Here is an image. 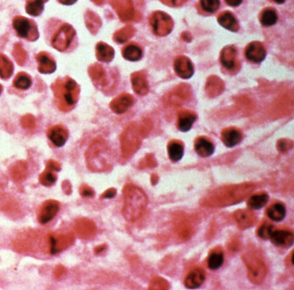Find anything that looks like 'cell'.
I'll use <instances>...</instances> for the list:
<instances>
[{
	"instance_id": "1",
	"label": "cell",
	"mask_w": 294,
	"mask_h": 290,
	"mask_svg": "<svg viewBox=\"0 0 294 290\" xmlns=\"http://www.w3.org/2000/svg\"><path fill=\"white\" fill-rule=\"evenodd\" d=\"M254 189L255 186L252 183L222 186L211 191L202 202L207 207H227L241 202Z\"/></svg>"
},
{
	"instance_id": "2",
	"label": "cell",
	"mask_w": 294,
	"mask_h": 290,
	"mask_svg": "<svg viewBox=\"0 0 294 290\" xmlns=\"http://www.w3.org/2000/svg\"><path fill=\"white\" fill-rule=\"evenodd\" d=\"M51 88L56 104L61 111L72 110L78 102L80 86L71 77H59L55 81Z\"/></svg>"
},
{
	"instance_id": "3",
	"label": "cell",
	"mask_w": 294,
	"mask_h": 290,
	"mask_svg": "<svg viewBox=\"0 0 294 290\" xmlns=\"http://www.w3.org/2000/svg\"><path fill=\"white\" fill-rule=\"evenodd\" d=\"M125 204L122 214L129 221H137L147 207L148 197L144 191L133 184L125 186Z\"/></svg>"
},
{
	"instance_id": "4",
	"label": "cell",
	"mask_w": 294,
	"mask_h": 290,
	"mask_svg": "<svg viewBox=\"0 0 294 290\" xmlns=\"http://www.w3.org/2000/svg\"><path fill=\"white\" fill-rule=\"evenodd\" d=\"M48 44L60 52L72 49V45L76 38V32L72 26L67 23L60 25L53 33L47 36Z\"/></svg>"
},
{
	"instance_id": "5",
	"label": "cell",
	"mask_w": 294,
	"mask_h": 290,
	"mask_svg": "<svg viewBox=\"0 0 294 290\" xmlns=\"http://www.w3.org/2000/svg\"><path fill=\"white\" fill-rule=\"evenodd\" d=\"M248 268V276L254 284H261L266 275V266L261 255L257 251H250L242 256Z\"/></svg>"
},
{
	"instance_id": "6",
	"label": "cell",
	"mask_w": 294,
	"mask_h": 290,
	"mask_svg": "<svg viewBox=\"0 0 294 290\" xmlns=\"http://www.w3.org/2000/svg\"><path fill=\"white\" fill-rule=\"evenodd\" d=\"M12 26L19 37L30 42H35L38 39L39 33L36 23L32 20L23 17H16L12 22Z\"/></svg>"
},
{
	"instance_id": "7",
	"label": "cell",
	"mask_w": 294,
	"mask_h": 290,
	"mask_svg": "<svg viewBox=\"0 0 294 290\" xmlns=\"http://www.w3.org/2000/svg\"><path fill=\"white\" fill-rule=\"evenodd\" d=\"M150 23L154 33L159 36L168 35L172 31L174 25L172 18L161 11H157L152 15L150 18Z\"/></svg>"
},
{
	"instance_id": "8",
	"label": "cell",
	"mask_w": 294,
	"mask_h": 290,
	"mask_svg": "<svg viewBox=\"0 0 294 290\" xmlns=\"http://www.w3.org/2000/svg\"><path fill=\"white\" fill-rule=\"evenodd\" d=\"M270 240L278 247L288 248L293 244V233L288 230H274Z\"/></svg>"
},
{
	"instance_id": "9",
	"label": "cell",
	"mask_w": 294,
	"mask_h": 290,
	"mask_svg": "<svg viewBox=\"0 0 294 290\" xmlns=\"http://www.w3.org/2000/svg\"><path fill=\"white\" fill-rule=\"evenodd\" d=\"M266 49L263 45L258 42H251L245 49V56L254 63H260L266 57Z\"/></svg>"
},
{
	"instance_id": "10",
	"label": "cell",
	"mask_w": 294,
	"mask_h": 290,
	"mask_svg": "<svg viewBox=\"0 0 294 290\" xmlns=\"http://www.w3.org/2000/svg\"><path fill=\"white\" fill-rule=\"evenodd\" d=\"M175 70L179 77L185 80L190 78L194 72L191 61L185 56H180L175 60Z\"/></svg>"
},
{
	"instance_id": "11",
	"label": "cell",
	"mask_w": 294,
	"mask_h": 290,
	"mask_svg": "<svg viewBox=\"0 0 294 290\" xmlns=\"http://www.w3.org/2000/svg\"><path fill=\"white\" fill-rule=\"evenodd\" d=\"M47 137L56 147H61L67 142L68 132L65 127L61 125H57L48 129Z\"/></svg>"
},
{
	"instance_id": "12",
	"label": "cell",
	"mask_w": 294,
	"mask_h": 290,
	"mask_svg": "<svg viewBox=\"0 0 294 290\" xmlns=\"http://www.w3.org/2000/svg\"><path fill=\"white\" fill-rule=\"evenodd\" d=\"M235 220L241 230L248 229L254 226L256 221L255 214L251 210L240 209L235 212Z\"/></svg>"
},
{
	"instance_id": "13",
	"label": "cell",
	"mask_w": 294,
	"mask_h": 290,
	"mask_svg": "<svg viewBox=\"0 0 294 290\" xmlns=\"http://www.w3.org/2000/svg\"><path fill=\"white\" fill-rule=\"evenodd\" d=\"M205 280H206L205 271H203L202 269L196 268L187 274L184 283L187 288L194 289L200 287L204 283Z\"/></svg>"
},
{
	"instance_id": "14",
	"label": "cell",
	"mask_w": 294,
	"mask_h": 290,
	"mask_svg": "<svg viewBox=\"0 0 294 290\" xmlns=\"http://www.w3.org/2000/svg\"><path fill=\"white\" fill-rule=\"evenodd\" d=\"M36 61L38 62V71L41 73H52L56 69V61L46 52H41L36 56Z\"/></svg>"
},
{
	"instance_id": "15",
	"label": "cell",
	"mask_w": 294,
	"mask_h": 290,
	"mask_svg": "<svg viewBox=\"0 0 294 290\" xmlns=\"http://www.w3.org/2000/svg\"><path fill=\"white\" fill-rule=\"evenodd\" d=\"M133 97L131 95L122 94L116 97L111 102V109L113 112L117 114H122L131 108L133 104Z\"/></svg>"
},
{
	"instance_id": "16",
	"label": "cell",
	"mask_w": 294,
	"mask_h": 290,
	"mask_svg": "<svg viewBox=\"0 0 294 290\" xmlns=\"http://www.w3.org/2000/svg\"><path fill=\"white\" fill-rule=\"evenodd\" d=\"M223 143L227 147H236L242 140V135L235 127H228L224 130L221 136Z\"/></svg>"
},
{
	"instance_id": "17",
	"label": "cell",
	"mask_w": 294,
	"mask_h": 290,
	"mask_svg": "<svg viewBox=\"0 0 294 290\" xmlns=\"http://www.w3.org/2000/svg\"><path fill=\"white\" fill-rule=\"evenodd\" d=\"M194 148L197 154L202 157H210L215 150L213 143L206 137H199L195 141Z\"/></svg>"
},
{
	"instance_id": "18",
	"label": "cell",
	"mask_w": 294,
	"mask_h": 290,
	"mask_svg": "<svg viewBox=\"0 0 294 290\" xmlns=\"http://www.w3.org/2000/svg\"><path fill=\"white\" fill-rule=\"evenodd\" d=\"M221 63L228 70H232L236 66V49L233 46H227L223 49L220 56Z\"/></svg>"
},
{
	"instance_id": "19",
	"label": "cell",
	"mask_w": 294,
	"mask_h": 290,
	"mask_svg": "<svg viewBox=\"0 0 294 290\" xmlns=\"http://www.w3.org/2000/svg\"><path fill=\"white\" fill-rule=\"evenodd\" d=\"M197 119L195 114L189 111H182L178 116L177 127L181 132H187L191 129L192 125Z\"/></svg>"
},
{
	"instance_id": "20",
	"label": "cell",
	"mask_w": 294,
	"mask_h": 290,
	"mask_svg": "<svg viewBox=\"0 0 294 290\" xmlns=\"http://www.w3.org/2000/svg\"><path fill=\"white\" fill-rule=\"evenodd\" d=\"M131 82H132V87L136 93L141 96L146 95L149 91V86H148L147 80L144 77V75L141 72H136L131 77Z\"/></svg>"
},
{
	"instance_id": "21",
	"label": "cell",
	"mask_w": 294,
	"mask_h": 290,
	"mask_svg": "<svg viewBox=\"0 0 294 290\" xmlns=\"http://www.w3.org/2000/svg\"><path fill=\"white\" fill-rule=\"evenodd\" d=\"M217 22L228 31L234 32L238 31V22L235 16L230 11H225L223 12L222 14H220L219 17H217Z\"/></svg>"
},
{
	"instance_id": "22",
	"label": "cell",
	"mask_w": 294,
	"mask_h": 290,
	"mask_svg": "<svg viewBox=\"0 0 294 290\" xmlns=\"http://www.w3.org/2000/svg\"><path fill=\"white\" fill-rule=\"evenodd\" d=\"M286 209L285 205L281 202H276L271 205L266 210V216L271 221L279 222L283 221L286 217Z\"/></svg>"
},
{
	"instance_id": "23",
	"label": "cell",
	"mask_w": 294,
	"mask_h": 290,
	"mask_svg": "<svg viewBox=\"0 0 294 290\" xmlns=\"http://www.w3.org/2000/svg\"><path fill=\"white\" fill-rule=\"evenodd\" d=\"M59 206L57 203L48 202L42 207L40 213V222L42 224L47 223L51 221L58 212Z\"/></svg>"
},
{
	"instance_id": "24",
	"label": "cell",
	"mask_w": 294,
	"mask_h": 290,
	"mask_svg": "<svg viewBox=\"0 0 294 290\" xmlns=\"http://www.w3.org/2000/svg\"><path fill=\"white\" fill-rule=\"evenodd\" d=\"M114 55L113 48L106 43L99 42L96 46V56L99 61L110 62L113 60Z\"/></svg>"
},
{
	"instance_id": "25",
	"label": "cell",
	"mask_w": 294,
	"mask_h": 290,
	"mask_svg": "<svg viewBox=\"0 0 294 290\" xmlns=\"http://www.w3.org/2000/svg\"><path fill=\"white\" fill-rule=\"evenodd\" d=\"M224 252L221 249H215L209 254L208 259H207V266L210 270L216 271L221 268V266L224 263Z\"/></svg>"
},
{
	"instance_id": "26",
	"label": "cell",
	"mask_w": 294,
	"mask_h": 290,
	"mask_svg": "<svg viewBox=\"0 0 294 290\" xmlns=\"http://www.w3.org/2000/svg\"><path fill=\"white\" fill-rule=\"evenodd\" d=\"M168 157L173 162H178L183 157L184 147L180 141H173L167 146Z\"/></svg>"
},
{
	"instance_id": "27",
	"label": "cell",
	"mask_w": 294,
	"mask_h": 290,
	"mask_svg": "<svg viewBox=\"0 0 294 290\" xmlns=\"http://www.w3.org/2000/svg\"><path fill=\"white\" fill-rule=\"evenodd\" d=\"M268 199L270 196L265 192L253 195L248 201V207L252 210L261 209L267 203Z\"/></svg>"
},
{
	"instance_id": "28",
	"label": "cell",
	"mask_w": 294,
	"mask_h": 290,
	"mask_svg": "<svg viewBox=\"0 0 294 290\" xmlns=\"http://www.w3.org/2000/svg\"><path fill=\"white\" fill-rule=\"evenodd\" d=\"M13 64L3 54H0V77L7 80L13 73Z\"/></svg>"
},
{
	"instance_id": "29",
	"label": "cell",
	"mask_w": 294,
	"mask_h": 290,
	"mask_svg": "<svg viewBox=\"0 0 294 290\" xmlns=\"http://www.w3.org/2000/svg\"><path fill=\"white\" fill-rule=\"evenodd\" d=\"M122 56L127 61H137L142 58V51L136 45H128L127 47L122 50Z\"/></svg>"
},
{
	"instance_id": "30",
	"label": "cell",
	"mask_w": 294,
	"mask_h": 290,
	"mask_svg": "<svg viewBox=\"0 0 294 290\" xmlns=\"http://www.w3.org/2000/svg\"><path fill=\"white\" fill-rule=\"evenodd\" d=\"M261 24L265 26V27H270L275 25L278 21L277 12L275 10L272 8L265 9L262 12H261Z\"/></svg>"
},
{
	"instance_id": "31",
	"label": "cell",
	"mask_w": 294,
	"mask_h": 290,
	"mask_svg": "<svg viewBox=\"0 0 294 290\" xmlns=\"http://www.w3.org/2000/svg\"><path fill=\"white\" fill-rule=\"evenodd\" d=\"M25 9L29 15L37 17L41 15L43 11V2L41 0H28Z\"/></svg>"
},
{
	"instance_id": "32",
	"label": "cell",
	"mask_w": 294,
	"mask_h": 290,
	"mask_svg": "<svg viewBox=\"0 0 294 290\" xmlns=\"http://www.w3.org/2000/svg\"><path fill=\"white\" fill-rule=\"evenodd\" d=\"M31 77L27 73L19 72L15 77L13 86L19 90H27L31 87Z\"/></svg>"
},
{
	"instance_id": "33",
	"label": "cell",
	"mask_w": 294,
	"mask_h": 290,
	"mask_svg": "<svg viewBox=\"0 0 294 290\" xmlns=\"http://www.w3.org/2000/svg\"><path fill=\"white\" fill-rule=\"evenodd\" d=\"M85 21H86V24L87 26V28L89 29V31L92 32V33H95L97 31L99 25L100 23H97L99 17L93 12L87 11L86 15H85Z\"/></svg>"
},
{
	"instance_id": "34",
	"label": "cell",
	"mask_w": 294,
	"mask_h": 290,
	"mask_svg": "<svg viewBox=\"0 0 294 290\" xmlns=\"http://www.w3.org/2000/svg\"><path fill=\"white\" fill-rule=\"evenodd\" d=\"M274 230H275V227L273 226L272 224L264 222L257 229V236L262 240H268L271 237Z\"/></svg>"
},
{
	"instance_id": "35",
	"label": "cell",
	"mask_w": 294,
	"mask_h": 290,
	"mask_svg": "<svg viewBox=\"0 0 294 290\" xmlns=\"http://www.w3.org/2000/svg\"><path fill=\"white\" fill-rule=\"evenodd\" d=\"M200 6L208 13L216 12L220 6V0H200Z\"/></svg>"
},
{
	"instance_id": "36",
	"label": "cell",
	"mask_w": 294,
	"mask_h": 290,
	"mask_svg": "<svg viewBox=\"0 0 294 290\" xmlns=\"http://www.w3.org/2000/svg\"><path fill=\"white\" fill-rule=\"evenodd\" d=\"M12 55L14 56L15 60L20 66L24 65L25 61L27 60V52L22 48V45L17 43L15 45L14 49L12 52Z\"/></svg>"
},
{
	"instance_id": "37",
	"label": "cell",
	"mask_w": 294,
	"mask_h": 290,
	"mask_svg": "<svg viewBox=\"0 0 294 290\" xmlns=\"http://www.w3.org/2000/svg\"><path fill=\"white\" fill-rule=\"evenodd\" d=\"M150 289H167L169 285L166 280L161 277H156L151 281L150 285Z\"/></svg>"
},
{
	"instance_id": "38",
	"label": "cell",
	"mask_w": 294,
	"mask_h": 290,
	"mask_svg": "<svg viewBox=\"0 0 294 290\" xmlns=\"http://www.w3.org/2000/svg\"><path fill=\"white\" fill-rule=\"evenodd\" d=\"M161 1L166 6L177 7V6H182L187 0H161Z\"/></svg>"
},
{
	"instance_id": "39",
	"label": "cell",
	"mask_w": 294,
	"mask_h": 290,
	"mask_svg": "<svg viewBox=\"0 0 294 290\" xmlns=\"http://www.w3.org/2000/svg\"><path fill=\"white\" fill-rule=\"evenodd\" d=\"M288 141H286V140H282V141H280L278 142V149L280 152H286L289 148H291V147H289L288 146Z\"/></svg>"
},
{
	"instance_id": "40",
	"label": "cell",
	"mask_w": 294,
	"mask_h": 290,
	"mask_svg": "<svg viewBox=\"0 0 294 290\" xmlns=\"http://www.w3.org/2000/svg\"><path fill=\"white\" fill-rule=\"evenodd\" d=\"M228 6H231V7H236L239 6L242 3L243 0H225Z\"/></svg>"
},
{
	"instance_id": "41",
	"label": "cell",
	"mask_w": 294,
	"mask_h": 290,
	"mask_svg": "<svg viewBox=\"0 0 294 290\" xmlns=\"http://www.w3.org/2000/svg\"><path fill=\"white\" fill-rule=\"evenodd\" d=\"M116 190H114V189H111V190H109V191H106V193L104 194L103 197L105 198H112L113 196H116Z\"/></svg>"
},
{
	"instance_id": "42",
	"label": "cell",
	"mask_w": 294,
	"mask_h": 290,
	"mask_svg": "<svg viewBox=\"0 0 294 290\" xmlns=\"http://www.w3.org/2000/svg\"><path fill=\"white\" fill-rule=\"evenodd\" d=\"M58 1L65 6H71V5H74L77 0H58Z\"/></svg>"
},
{
	"instance_id": "43",
	"label": "cell",
	"mask_w": 294,
	"mask_h": 290,
	"mask_svg": "<svg viewBox=\"0 0 294 290\" xmlns=\"http://www.w3.org/2000/svg\"><path fill=\"white\" fill-rule=\"evenodd\" d=\"M273 1H274V2H275V3L276 4H283L285 3V2H286V0H273Z\"/></svg>"
},
{
	"instance_id": "44",
	"label": "cell",
	"mask_w": 294,
	"mask_h": 290,
	"mask_svg": "<svg viewBox=\"0 0 294 290\" xmlns=\"http://www.w3.org/2000/svg\"><path fill=\"white\" fill-rule=\"evenodd\" d=\"M2 91H3V86L0 85V95H1V92H2Z\"/></svg>"
},
{
	"instance_id": "45",
	"label": "cell",
	"mask_w": 294,
	"mask_h": 290,
	"mask_svg": "<svg viewBox=\"0 0 294 290\" xmlns=\"http://www.w3.org/2000/svg\"><path fill=\"white\" fill-rule=\"evenodd\" d=\"M42 2H47V0H41Z\"/></svg>"
}]
</instances>
